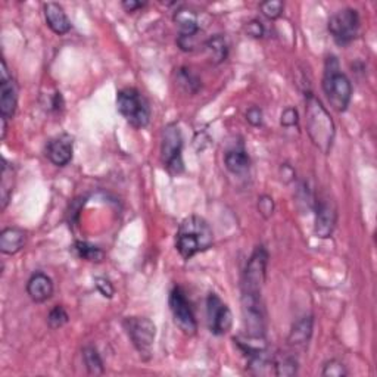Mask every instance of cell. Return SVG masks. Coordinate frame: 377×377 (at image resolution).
I'll return each instance as SVG.
<instances>
[{
	"label": "cell",
	"mask_w": 377,
	"mask_h": 377,
	"mask_svg": "<svg viewBox=\"0 0 377 377\" xmlns=\"http://www.w3.org/2000/svg\"><path fill=\"white\" fill-rule=\"evenodd\" d=\"M299 121V115H298V111L292 107L286 108L283 112H282V118H280V123L283 127H295Z\"/></svg>",
	"instance_id": "32"
},
{
	"label": "cell",
	"mask_w": 377,
	"mask_h": 377,
	"mask_svg": "<svg viewBox=\"0 0 377 377\" xmlns=\"http://www.w3.org/2000/svg\"><path fill=\"white\" fill-rule=\"evenodd\" d=\"M72 251L76 252V255L84 261H89V263H102L105 258V252L97 248L95 245H90L87 242H76L72 245Z\"/></svg>",
	"instance_id": "24"
},
{
	"label": "cell",
	"mask_w": 377,
	"mask_h": 377,
	"mask_svg": "<svg viewBox=\"0 0 377 377\" xmlns=\"http://www.w3.org/2000/svg\"><path fill=\"white\" fill-rule=\"evenodd\" d=\"M179 28L177 45L183 52H192L196 49V37L199 34L198 15L191 9H179L172 17Z\"/></svg>",
	"instance_id": "11"
},
{
	"label": "cell",
	"mask_w": 377,
	"mask_h": 377,
	"mask_svg": "<svg viewBox=\"0 0 377 377\" xmlns=\"http://www.w3.org/2000/svg\"><path fill=\"white\" fill-rule=\"evenodd\" d=\"M306 124L314 146L323 153H329L336 137V125L322 100L313 93H308L306 99Z\"/></svg>",
	"instance_id": "1"
},
{
	"label": "cell",
	"mask_w": 377,
	"mask_h": 377,
	"mask_svg": "<svg viewBox=\"0 0 377 377\" xmlns=\"http://www.w3.org/2000/svg\"><path fill=\"white\" fill-rule=\"evenodd\" d=\"M268 252L264 246H256L248 259L242 277V294L261 295L267 277Z\"/></svg>",
	"instance_id": "7"
},
{
	"label": "cell",
	"mask_w": 377,
	"mask_h": 377,
	"mask_svg": "<svg viewBox=\"0 0 377 377\" xmlns=\"http://www.w3.org/2000/svg\"><path fill=\"white\" fill-rule=\"evenodd\" d=\"M27 294L34 302H46L53 295V282L48 274L37 271L27 282Z\"/></svg>",
	"instance_id": "15"
},
{
	"label": "cell",
	"mask_w": 377,
	"mask_h": 377,
	"mask_svg": "<svg viewBox=\"0 0 377 377\" xmlns=\"http://www.w3.org/2000/svg\"><path fill=\"white\" fill-rule=\"evenodd\" d=\"M69 322V315L67 313V310L61 306H56L55 308L50 310L49 315H48V326L50 329H61L62 326H65Z\"/></svg>",
	"instance_id": "26"
},
{
	"label": "cell",
	"mask_w": 377,
	"mask_h": 377,
	"mask_svg": "<svg viewBox=\"0 0 377 377\" xmlns=\"http://www.w3.org/2000/svg\"><path fill=\"white\" fill-rule=\"evenodd\" d=\"M338 221V212L336 207L329 199L317 200L315 204V224H314V233L317 238L327 239L331 236L333 230L336 227Z\"/></svg>",
	"instance_id": "13"
},
{
	"label": "cell",
	"mask_w": 377,
	"mask_h": 377,
	"mask_svg": "<svg viewBox=\"0 0 377 377\" xmlns=\"http://www.w3.org/2000/svg\"><path fill=\"white\" fill-rule=\"evenodd\" d=\"M177 80H179V84L183 87V89L187 93L195 95L200 89V80L198 78L196 74H193L192 69H188V68H180L179 69Z\"/></svg>",
	"instance_id": "25"
},
{
	"label": "cell",
	"mask_w": 377,
	"mask_h": 377,
	"mask_svg": "<svg viewBox=\"0 0 377 377\" xmlns=\"http://www.w3.org/2000/svg\"><path fill=\"white\" fill-rule=\"evenodd\" d=\"M2 78H0V115L2 118H13L18 105V89L13 78L9 76L8 65L2 61Z\"/></svg>",
	"instance_id": "12"
},
{
	"label": "cell",
	"mask_w": 377,
	"mask_h": 377,
	"mask_svg": "<svg viewBox=\"0 0 377 377\" xmlns=\"http://www.w3.org/2000/svg\"><path fill=\"white\" fill-rule=\"evenodd\" d=\"M207 317L208 327L215 336L226 335L233 326V315L230 308L217 294H210L207 298Z\"/></svg>",
	"instance_id": "10"
},
{
	"label": "cell",
	"mask_w": 377,
	"mask_h": 377,
	"mask_svg": "<svg viewBox=\"0 0 377 377\" xmlns=\"http://www.w3.org/2000/svg\"><path fill=\"white\" fill-rule=\"evenodd\" d=\"M123 326L140 357L149 359L156 336V326L153 322L146 317H127Z\"/></svg>",
	"instance_id": "5"
},
{
	"label": "cell",
	"mask_w": 377,
	"mask_h": 377,
	"mask_svg": "<svg viewBox=\"0 0 377 377\" xmlns=\"http://www.w3.org/2000/svg\"><path fill=\"white\" fill-rule=\"evenodd\" d=\"M245 30H246V34L252 39H263L266 34V28H264L263 22L258 21V20H252L251 22H248Z\"/></svg>",
	"instance_id": "33"
},
{
	"label": "cell",
	"mask_w": 377,
	"mask_h": 377,
	"mask_svg": "<svg viewBox=\"0 0 377 377\" xmlns=\"http://www.w3.org/2000/svg\"><path fill=\"white\" fill-rule=\"evenodd\" d=\"M83 362L89 371V374L92 376H102L105 373V366L104 361L100 358V354L97 352V350L92 345H87L83 348Z\"/></svg>",
	"instance_id": "23"
},
{
	"label": "cell",
	"mask_w": 377,
	"mask_h": 377,
	"mask_svg": "<svg viewBox=\"0 0 377 377\" xmlns=\"http://www.w3.org/2000/svg\"><path fill=\"white\" fill-rule=\"evenodd\" d=\"M261 12H263V15L268 20H277L282 17L285 5L280 0H267V2H263L259 5Z\"/></svg>",
	"instance_id": "27"
},
{
	"label": "cell",
	"mask_w": 377,
	"mask_h": 377,
	"mask_svg": "<svg viewBox=\"0 0 377 377\" xmlns=\"http://www.w3.org/2000/svg\"><path fill=\"white\" fill-rule=\"evenodd\" d=\"M214 243V235L210 224L199 215L184 219L176 235V248L183 259L208 251Z\"/></svg>",
	"instance_id": "2"
},
{
	"label": "cell",
	"mask_w": 377,
	"mask_h": 377,
	"mask_svg": "<svg viewBox=\"0 0 377 377\" xmlns=\"http://www.w3.org/2000/svg\"><path fill=\"white\" fill-rule=\"evenodd\" d=\"M313 331H314V317L313 315L302 317L292 326L291 333H289L287 336V342L294 348H301V350H303V348L310 343L313 338Z\"/></svg>",
	"instance_id": "17"
},
{
	"label": "cell",
	"mask_w": 377,
	"mask_h": 377,
	"mask_svg": "<svg viewBox=\"0 0 377 377\" xmlns=\"http://www.w3.org/2000/svg\"><path fill=\"white\" fill-rule=\"evenodd\" d=\"M224 165L226 168L235 174V176H245L251 168V158L248 152L245 151L243 144L233 149H228L224 155Z\"/></svg>",
	"instance_id": "19"
},
{
	"label": "cell",
	"mask_w": 377,
	"mask_h": 377,
	"mask_svg": "<svg viewBox=\"0 0 377 377\" xmlns=\"http://www.w3.org/2000/svg\"><path fill=\"white\" fill-rule=\"evenodd\" d=\"M43 11H45L46 24L55 34L64 36V34L71 32V28H72L71 21H69L68 15L61 5H57L55 2H49L43 6Z\"/></svg>",
	"instance_id": "16"
},
{
	"label": "cell",
	"mask_w": 377,
	"mask_h": 377,
	"mask_svg": "<svg viewBox=\"0 0 377 377\" xmlns=\"http://www.w3.org/2000/svg\"><path fill=\"white\" fill-rule=\"evenodd\" d=\"M263 111L258 107H251L248 111H246V121H248L251 125L254 127H259L263 125Z\"/></svg>",
	"instance_id": "34"
},
{
	"label": "cell",
	"mask_w": 377,
	"mask_h": 377,
	"mask_svg": "<svg viewBox=\"0 0 377 377\" xmlns=\"http://www.w3.org/2000/svg\"><path fill=\"white\" fill-rule=\"evenodd\" d=\"M121 5H123V8L125 9V12H128V13H133V12H136V11L142 9V8H143L144 5H146V4L136 2V0H124V2H123Z\"/></svg>",
	"instance_id": "36"
},
{
	"label": "cell",
	"mask_w": 377,
	"mask_h": 377,
	"mask_svg": "<svg viewBox=\"0 0 377 377\" xmlns=\"http://www.w3.org/2000/svg\"><path fill=\"white\" fill-rule=\"evenodd\" d=\"M72 152H74V137L62 135L48 143L46 156L56 167H65L71 163Z\"/></svg>",
	"instance_id": "14"
},
{
	"label": "cell",
	"mask_w": 377,
	"mask_h": 377,
	"mask_svg": "<svg viewBox=\"0 0 377 377\" xmlns=\"http://www.w3.org/2000/svg\"><path fill=\"white\" fill-rule=\"evenodd\" d=\"M161 161L171 174H180L184 170L183 135L177 124H168L164 127L161 139Z\"/></svg>",
	"instance_id": "6"
},
{
	"label": "cell",
	"mask_w": 377,
	"mask_h": 377,
	"mask_svg": "<svg viewBox=\"0 0 377 377\" xmlns=\"http://www.w3.org/2000/svg\"><path fill=\"white\" fill-rule=\"evenodd\" d=\"M205 49H207V52L210 55V60L215 65H219V64H221V62H224L227 60L228 45H227L226 39L221 34H217V36L210 37L205 41Z\"/></svg>",
	"instance_id": "22"
},
{
	"label": "cell",
	"mask_w": 377,
	"mask_h": 377,
	"mask_svg": "<svg viewBox=\"0 0 377 377\" xmlns=\"http://www.w3.org/2000/svg\"><path fill=\"white\" fill-rule=\"evenodd\" d=\"M273 366H274V376L279 377H291L298 374V358L292 354L287 352H277L273 355Z\"/></svg>",
	"instance_id": "21"
},
{
	"label": "cell",
	"mask_w": 377,
	"mask_h": 377,
	"mask_svg": "<svg viewBox=\"0 0 377 377\" xmlns=\"http://www.w3.org/2000/svg\"><path fill=\"white\" fill-rule=\"evenodd\" d=\"M323 92L327 102L336 112H345L352 99V84L345 72H342L336 56H329L324 64Z\"/></svg>",
	"instance_id": "3"
},
{
	"label": "cell",
	"mask_w": 377,
	"mask_h": 377,
	"mask_svg": "<svg viewBox=\"0 0 377 377\" xmlns=\"http://www.w3.org/2000/svg\"><path fill=\"white\" fill-rule=\"evenodd\" d=\"M13 186H15V170H13L12 164L4 159L2 177H0V208H2V211L6 210L9 204Z\"/></svg>",
	"instance_id": "20"
},
{
	"label": "cell",
	"mask_w": 377,
	"mask_h": 377,
	"mask_svg": "<svg viewBox=\"0 0 377 377\" xmlns=\"http://www.w3.org/2000/svg\"><path fill=\"white\" fill-rule=\"evenodd\" d=\"M27 242V231L18 227H6L0 233V251L6 255L18 254Z\"/></svg>",
	"instance_id": "18"
},
{
	"label": "cell",
	"mask_w": 377,
	"mask_h": 377,
	"mask_svg": "<svg viewBox=\"0 0 377 377\" xmlns=\"http://www.w3.org/2000/svg\"><path fill=\"white\" fill-rule=\"evenodd\" d=\"M2 121V140L6 137V132H8V120L6 118H0Z\"/></svg>",
	"instance_id": "37"
},
{
	"label": "cell",
	"mask_w": 377,
	"mask_h": 377,
	"mask_svg": "<svg viewBox=\"0 0 377 377\" xmlns=\"http://www.w3.org/2000/svg\"><path fill=\"white\" fill-rule=\"evenodd\" d=\"M170 310L174 317V323L187 336H193L198 331V322L186 294L180 286H176L170 294Z\"/></svg>",
	"instance_id": "9"
},
{
	"label": "cell",
	"mask_w": 377,
	"mask_h": 377,
	"mask_svg": "<svg viewBox=\"0 0 377 377\" xmlns=\"http://www.w3.org/2000/svg\"><path fill=\"white\" fill-rule=\"evenodd\" d=\"M118 112L135 128L148 127L151 121V108L146 97L133 87H127L117 95Z\"/></svg>",
	"instance_id": "4"
},
{
	"label": "cell",
	"mask_w": 377,
	"mask_h": 377,
	"mask_svg": "<svg viewBox=\"0 0 377 377\" xmlns=\"http://www.w3.org/2000/svg\"><path fill=\"white\" fill-rule=\"evenodd\" d=\"M280 172H282V180L285 183H291L295 179V170L289 164H283L280 168Z\"/></svg>",
	"instance_id": "35"
},
{
	"label": "cell",
	"mask_w": 377,
	"mask_h": 377,
	"mask_svg": "<svg viewBox=\"0 0 377 377\" xmlns=\"http://www.w3.org/2000/svg\"><path fill=\"white\" fill-rule=\"evenodd\" d=\"M329 33L339 46H346L355 40L359 32V15L352 8H345L333 13L329 20Z\"/></svg>",
	"instance_id": "8"
},
{
	"label": "cell",
	"mask_w": 377,
	"mask_h": 377,
	"mask_svg": "<svg viewBox=\"0 0 377 377\" xmlns=\"http://www.w3.org/2000/svg\"><path fill=\"white\" fill-rule=\"evenodd\" d=\"M322 376H324V377H345V376H348V370L341 361L330 359L323 366Z\"/></svg>",
	"instance_id": "28"
},
{
	"label": "cell",
	"mask_w": 377,
	"mask_h": 377,
	"mask_svg": "<svg viewBox=\"0 0 377 377\" xmlns=\"http://www.w3.org/2000/svg\"><path fill=\"white\" fill-rule=\"evenodd\" d=\"M258 211L264 217V219H270L274 214V200L268 195H263L258 198Z\"/></svg>",
	"instance_id": "30"
},
{
	"label": "cell",
	"mask_w": 377,
	"mask_h": 377,
	"mask_svg": "<svg viewBox=\"0 0 377 377\" xmlns=\"http://www.w3.org/2000/svg\"><path fill=\"white\" fill-rule=\"evenodd\" d=\"M85 204V198H77L71 202L69 210H68V223L69 226H74L78 223L80 219V211L83 210Z\"/></svg>",
	"instance_id": "29"
},
{
	"label": "cell",
	"mask_w": 377,
	"mask_h": 377,
	"mask_svg": "<svg viewBox=\"0 0 377 377\" xmlns=\"http://www.w3.org/2000/svg\"><path fill=\"white\" fill-rule=\"evenodd\" d=\"M95 286H96L97 291L100 292V295L108 298V299H111L115 295V289H114L112 283L105 277H96L95 279Z\"/></svg>",
	"instance_id": "31"
}]
</instances>
